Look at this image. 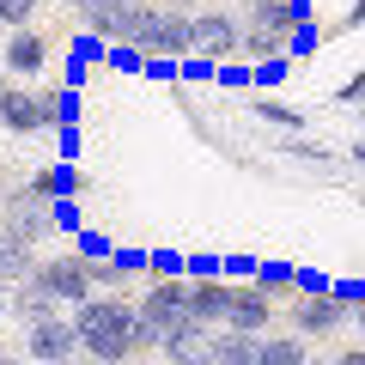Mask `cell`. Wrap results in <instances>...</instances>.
Segmentation results:
<instances>
[{
  "label": "cell",
  "instance_id": "6da1fadb",
  "mask_svg": "<svg viewBox=\"0 0 365 365\" xmlns=\"http://www.w3.org/2000/svg\"><path fill=\"white\" fill-rule=\"evenodd\" d=\"M134 323H140V304L134 299H116V292H98L73 311V329H79V353L91 365H122L134 359Z\"/></svg>",
  "mask_w": 365,
  "mask_h": 365
},
{
  "label": "cell",
  "instance_id": "7a4b0ae2",
  "mask_svg": "<svg viewBox=\"0 0 365 365\" xmlns=\"http://www.w3.org/2000/svg\"><path fill=\"white\" fill-rule=\"evenodd\" d=\"M43 292H49L55 304H86V299H98V287H91V268H86V256H43V268L31 274Z\"/></svg>",
  "mask_w": 365,
  "mask_h": 365
},
{
  "label": "cell",
  "instance_id": "3957f363",
  "mask_svg": "<svg viewBox=\"0 0 365 365\" xmlns=\"http://www.w3.org/2000/svg\"><path fill=\"white\" fill-rule=\"evenodd\" d=\"M134 304H140V317L158 329V335H170L177 323H189V280H182V274H170V280L153 274V287H146Z\"/></svg>",
  "mask_w": 365,
  "mask_h": 365
},
{
  "label": "cell",
  "instance_id": "277c9868",
  "mask_svg": "<svg viewBox=\"0 0 365 365\" xmlns=\"http://www.w3.org/2000/svg\"><path fill=\"white\" fill-rule=\"evenodd\" d=\"M134 49H140V55H158V61L189 55V49H195V13H158V6H153V19H146V31H140Z\"/></svg>",
  "mask_w": 365,
  "mask_h": 365
},
{
  "label": "cell",
  "instance_id": "5b68a950",
  "mask_svg": "<svg viewBox=\"0 0 365 365\" xmlns=\"http://www.w3.org/2000/svg\"><path fill=\"white\" fill-rule=\"evenodd\" d=\"M287 317H292V335H304V341H323V335H335L341 323H347V304L335 299V292H317V299H292L287 304Z\"/></svg>",
  "mask_w": 365,
  "mask_h": 365
},
{
  "label": "cell",
  "instance_id": "8992f818",
  "mask_svg": "<svg viewBox=\"0 0 365 365\" xmlns=\"http://www.w3.org/2000/svg\"><path fill=\"white\" fill-rule=\"evenodd\" d=\"M25 353H31L37 365H67V359H79V329H73V317H49V323L25 329Z\"/></svg>",
  "mask_w": 365,
  "mask_h": 365
},
{
  "label": "cell",
  "instance_id": "52a82bcc",
  "mask_svg": "<svg viewBox=\"0 0 365 365\" xmlns=\"http://www.w3.org/2000/svg\"><path fill=\"white\" fill-rule=\"evenodd\" d=\"M49 232H55V201H37L31 189L13 201V213L0 220V237H13V244H31V250H37V237H49Z\"/></svg>",
  "mask_w": 365,
  "mask_h": 365
},
{
  "label": "cell",
  "instance_id": "ba28073f",
  "mask_svg": "<svg viewBox=\"0 0 365 365\" xmlns=\"http://www.w3.org/2000/svg\"><path fill=\"white\" fill-rule=\"evenodd\" d=\"M274 323V299L250 280V287H232V304H225V329L232 335H268Z\"/></svg>",
  "mask_w": 365,
  "mask_h": 365
},
{
  "label": "cell",
  "instance_id": "9c48e42d",
  "mask_svg": "<svg viewBox=\"0 0 365 365\" xmlns=\"http://www.w3.org/2000/svg\"><path fill=\"white\" fill-rule=\"evenodd\" d=\"M232 49H244V31L232 25V13H195V55H207V61H225Z\"/></svg>",
  "mask_w": 365,
  "mask_h": 365
},
{
  "label": "cell",
  "instance_id": "30bf717a",
  "mask_svg": "<svg viewBox=\"0 0 365 365\" xmlns=\"http://www.w3.org/2000/svg\"><path fill=\"white\" fill-rule=\"evenodd\" d=\"M158 359L165 365H213V335L201 323H177L165 335V347H158Z\"/></svg>",
  "mask_w": 365,
  "mask_h": 365
},
{
  "label": "cell",
  "instance_id": "8fae6325",
  "mask_svg": "<svg viewBox=\"0 0 365 365\" xmlns=\"http://www.w3.org/2000/svg\"><path fill=\"white\" fill-rule=\"evenodd\" d=\"M0 128L6 134H43V91L6 86V98H0Z\"/></svg>",
  "mask_w": 365,
  "mask_h": 365
},
{
  "label": "cell",
  "instance_id": "7c38bea8",
  "mask_svg": "<svg viewBox=\"0 0 365 365\" xmlns=\"http://www.w3.org/2000/svg\"><path fill=\"white\" fill-rule=\"evenodd\" d=\"M225 304H232L225 280H189V323H201L213 335V329H225Z\"/></svg>",
  "mask_w": 365,
  "mask_h": 365
},
{
  "label": "cell",
  "instance_id": "4fadbf2b",
  "mask_svg": "<svg viewBox=\"0 0 365 365\" xmlns=\"http://www.w3.org/2000/svg\"><path fill=\"white\" fill-rule=\"evenodd\" d=\"M0 67H6V73H19V79L43 73V67H49V43H43L37 31H13V37H6V49H0Z\"/></svg>",
  "mask_w": 365,
  "mask_h": 365
},
{
  "label": "cell",
  "instance_id": "5bb4252c",
  "mask_svg": "<svg viewBox=\"0 0 365 365\" xmlns=\"http://www.w3.org/2000/svg\"><path fill=\"white\" fill-rule=\"evenodd\" d=\"M37 268H43V256H37L31 244H13V237H0V287H25Z\"/></svg>",
  "mask_w": 365,
  "mask_h": 365
},
{
  "label": "cell",
  "instance_id": "9a60e30c",
  "mask_svg": "<svg viewBox=\"0 0 365 365\" xmlns=\"http://www.w3.org/2000/svg\"><path fill=\"white\" fill-rule=\"evenodd\" d=\"M13 317L25 329H37V323H49V317H61V304H55L37 280H25V287H13Z\"/></svg>",
  "mask_w": 365,
  "mask_h": 365
},
{
  "label": "cell",
  "instance_id": "2e32d148",
  "mask_svg": "<svg viewBox=\"0 0 365 365\" xmlns=\"http://www.w3.org/2000/svg\"><path fill=\"white\" fill-rule=\"evenodd\" d=\"M213 365H262V335L213 329Z\"/></svg>",
  "mask_w": 365,
  "mask_h": 365
},
{
  "label": "cell",
  "instance_id": "e0dca14e",
  "mask_svg": "<svg viewBox=\"0 0 365 365\" xmlns=\"http://www.w3.org/2000/svg\"><path fill=\"white\" fill-rule=\"evenodd\" d=\"M146 19H153V6H128V0H116V6H110L104 37L122 43V49H134V43H140V31H146Z\"/></svg>",
  "mask_w": 365,
  "mask_h": 365
},
{
  "label": "cell",
  "instance_id": "ac0fdd59",
  "mask_svg": "<svg viewBox=\"0 0 365 365\" xmlns=\"http://www.w3.org/2000/svg\"><path fill=\"white\" fill-rule=\"evenodd\" d=\"M262 365H304V335H262Z\"/></svg>",
  "mask_w": 365,
  "mask_h": 365
},
{
  "label": "cell",
  "instance_id": "d6986e66",
  "mask_svg": "<svg viewBox=\"0 0 365 365\" xmlns=\"http://www.w3.org/2000/svg\"><path fill=\"white\" fill-rule=\"evenodd\" d=\"M43 0H0V31L13 37V31H31V19H37Z\"/></svg>",
  "mask_w": 365,
  "mask_h": 365
},
{
  "label": "cell",
  "instance_id": "ffe728a7",
  "mask_svg": "<svg viewBox=\"0 0 365 365\" xmlns=\"http://www.w3.org/2000/svg\"><path fill=\"white\" fill-rule=\"evenodd\" d=\"M73 122V91H43V128H67Z\"/></svg>",
  "mask_w": 365,
  "mask_h": 365
},
{
  "label": "cell",
  "instance_id": "44dd1931",
  "mask_svg": "<svg viewBox=\"0 0 365 365\" xmlns=\"http://www.w3.org/2000/svg\"><path fill=\"white\" fill-rule=\"evenodd\" d=\"M256 287L268 292V299H274V292H299V274L280 268V262H268V268H256Z\"/></svg>",
  "mask_w": 365,
  "mask_h": 365
},
{
  "label": "cell",
  "instance_id": "7402d4cb",
  "mask_svg": "<svg viewBox=\"0 0 365 365\" xmlns=\"http://www.w3.org/2000/svg\"><path fill=\"white\" fill-rule=\"evenodd\" d=\"M110 262H116L122 280H134V274H153V256H146V250H116Z\"/></svg>",
  "mask_w": 365,
  "mask_h": 365
},
{
  "label": "cell",
  "instance_id": "603a6c76",
  "mask_svg": "<svg viewBox=\"0 0 365 365\" xmlns=\"http://www.w3.org/2000/svg\"><path fill=\"white\" fill-rule=\"evenodd\" d=\"M287 49V37H268V31H244V55L256 61V55H280Z\"/></svg>",
  "mask_w": 365,
  "mask_h": 365
},
{
  "label": "cell",
  "instance_id": "cb8c5ba5",
  "mask_svg": "<svg viewBox=\"0 0 365 365\" xmlns=\"http://www.w3.org/2000/svg\"><path fill=\"white\" fill-rule=\"evenodd\" d=\"M49 189H55V201H67V195H73V189H79V170L55 165V170H49Z\"/></svg>",
  "mask_w": 365,
  "mask_h": 365
},
{
  "label": "cell",
  "instance_id": "d4e9b609",
  "mask_svg": "<svg viewBox=\"0 0 365 365\" xmlns=\"http://www.w3.org/2000/svg\"><path fill=\"white\" fill-rule=\"evenodd\" d=\"M335 280H323V274H311V268H299V299H317V292H329Z\"/></svg>",
  "mask_w": 365,
  "mask_h": 365
},
{
  "label": "cell",
  "instance_id": "484cf974",
  "mask_svg": "<svg viewBox=\"0 0 365 365\" xmlns=\"http://www.w3.org/2000/svg\"><path fill=\"white\" fill-rule=\"evenodd\" d=\"M311 43H317V31H311V25H299V31H292V43H287V49H299V55H304Z\"/></svg>",
  "mask_w": 365,
  "mask_h": 365
},
{
  "label": "cell",
  "instance_id": "4316f807",
  "mask_svg": "<svg viewBox=\"0 0 365 365\" xmlns=\"http://www.w3.org/2000/svg\"><path fill=\"white\" fill-rule=\"evenodd\" d=\"M323 365H365V347H347V353H335V359H323Z\"/></svg>",
  "mask_w": 365,
  "mask_h": 365
},
{
  "label": "cell",
  "instance_id": "83f0119b",
  "mask_svg": "<svg viewBox=\"0 0 365 365\" xmlns=\"http://www.w3.org/2000/svg\"><path fill=\"white\" fill-rule=\"evenodd\" d=\"M353 98H365V73L353 79V86H341V104H353Z\"/></svg>",
  "mask_w": 365,
  "mask_h": 365
},
{
  "label": "cell",
  "instance_id": "f1b7e54d",
  "mask_svg": "<svg viewBox=\"0 0 365 365\" xmlns=\"http://www.w3.org/2000/svg\"><path fill=\"white\" fill-rule=\"evenodd\" d=\"M6 311H13V287H0V317H6Z\"/></svg>",
  "mask_w": 365,
  "mask_h": 365
},
{
  "label": "cell",
  "instance_id": "f546056e",
  "mask_svg": "<svg viewBox=\"0 0 365 365\" xmlns=\"http://www.w3.org/2000/svg\"><path fill=\"white\" fill-rule=\"evenodd\" d=\"M353 323H359V335H365V304H353Z\"/></svg>",
  "mask_w": 365,
  "mask_h": 365
},
{
  "label": "cell",
  "instance_id": "4dcf8cb0",
  "mask_svg": "<svg viewBox=\"0 0 365 365\" xmlns=\"http://www.w3.org/2000/svg\"><path fill=\"white\" fill-rule=\"evenodd\" d=\"M6 86H13V73H6V67H0V98H6Z\"/></svg>",
  "mask_w": 365,
  "mask_h": 365
},
{
  "label": "cell",
  "instance_id": "1f68e13d",
  "mask_svg": "<svg viewBox=\"0 0 365 365\" xmlns=\"http://www.w3.org/2000/svg\"><path fill=\"white\" fill-rule=\"evenodd\" d=\"M0 365H19V359H13V353H0Z\"/></svg>",
  "mask_w": 365,
  "mask_h": 365
},
{
  "label": "cell",
  "instance_id": "d6a6232c",
  "mask_svg": "<svg viewBox=\"0 0 365 365\" xmlns=\"http://www.w3.org/2000/svg\"><path fill=\"white\" fill-rule=\"evenodd\" d=\"M67 365H91V359H86V353H79V359H67Z\"/></svg>",
  "mask_w": 365,
  "mask_h": 365
},
{
  "label": "cell",
  "instance_id": "836d02e7",
  "mask_svg": "<svg viewBox=\"0 0 365 365\" xmlns=\"http://www.w3.org/2000/svg\"><path fill=\"white\" fill-rule=\"evenodd\" d=\"M177 6H195V0H177Z\"/></svg>",
  "mask_w": 365,
  "mask_h": 365
},
{
  "label": "cell",
  "instance_id": "e575fe53",
  "mask_svg": "<svg viewBox=\"0 0 365 365\" xmlns=\"http://www.w3.org/2000/svg\"><path fill=\"white\" fill-rule=\"evenodd\" d=\"M128 6H146V0H128Z\"/></svg>",
  "mask_w": 365,
  "mask_h": 365
},
{
  "label": "cell",
  "instance_id": "d590c367",
  "mask_svg": "<svg viewBox=\"0 0 365 365\" xmlns=\"http://www.w3.org/2000/svg\"><path fill=\"white\" fill-rule=\"evenodd\" d=\"M61 6H79V0H61Z\"/></svg>",
  "mask_w": 365,
  "mask_h": 365
}]
</instances>
